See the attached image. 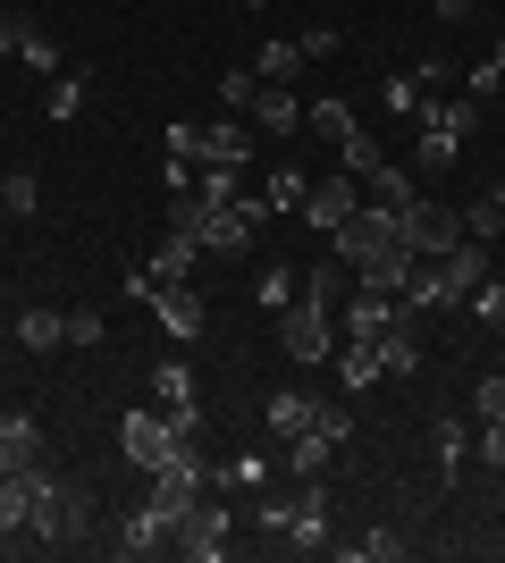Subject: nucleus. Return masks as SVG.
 Listing matches in <instances>:
<instances>
[{
  "label": "nucleus",
  "mask_w": 505,
  "mask_h": 563,
  "mask_svg": "<svg viewBox=\"0 0 505 563\" xmlns=\"http://www.w3.org/2000/svg\"><path fill=\"white\" fill-rule=\"evenodd\" d=\"M34 539H51V547H76L85 530H94V488L85 479H59V471H43L34 479V521H25Z\"/></svg>",
  "instance_id": "f257e3e1"
},
{
  "label": "nucleus",
  "mask_w": 505,
  "mask_h": 563,
  "mask_svg": "<svg viewBox=\"0 0 505 563\" xmlns=\"http://www.w3.org/2000/svg\"><path fill=\"white\" fill-rule=\"evenodd\" d=\"M168 228L194 235L202 253H244L253 219H244V202H202V194H177V202H168Z\"/></svg>",
  "instance_id": "f03ea898"
},
{
  "label": "nucleus",
  "mask_w": 505,
  "mask_h": 563,
  "mask_svg": "<svg viewBox=\"0 0 505 563\" xmlns=\"http://www.w3.org/2000/svg\"><path fill=\"white\" fill-rule=\"evenodd\" d=\"M168 161H194V168H244L253 161V126H237V118H219V126H168Z\"/></svg>",
  "instance_id": "7ed1b4c3"
},
{
  "label": "nucleus",
  "mask_w": 505,
  "mask_h": 563,
  "mask_svg": "<svg viewBox=\"0 0 505 563\" xmlns=\"http://www.w3.org/2000/svg\"><path fill=\"white\" fill-rule=\"evenodd\" d=\"M278 345H287V362H329L337 353V311L312 303V295H295V303L278 311Z\"/></svg>",
  "instance_id": "20e7f679"
},
{
  "label": "nucleus",
  "mask_w": 505,
  "mask_h": 563,
  "mask_svg": "<svg viewBox=\"0 0 505 563\" xmlns=\"http://www.w3.org/2000/svg\"><path fill=\"white\" fill-rule=\"evenodd\" d=\"M329 244H337V261H345V269H354V278H362V269H371V261H380V253H396L405 235H396V211H380V202H362V211L345 219V228H337Z\"/></svg>",
  "instance_id": "39448f33"
},
{
  "label": "nucleus",
  "mask_w": 505,
  "mask_h": 563,
  "mask_svg": "<svg viewBox=\"0 0 505 563\" xmlns=\"http://www.w3.org/2000/svg\"><path fill=\"white\" fill-rule=\"evenodd\" d=\"M202 496H211V463H202V454H194V438H186V446H177L161 471H152V505L177 521L186 505H202Z\"/></svg>",
  "instance_id": "423d86ee"
},
{
  "label": "nucleus",
  "mask_w": 505,
  "mask_h": 563,
  "mask_svg": "<svg viewBox=\"0 0 505 563\" xmlns=\"http://www.w3.org/2000/svg\"><path fill=\"white\" fill-rule=\"evenodd\" d=\"M168 547H186L194 563H219V555H228V505H219V488L168 521Z\"/></svg>",
  "instance_id": "0eeeda50"
},
{
  "label": "nucleus",
  "mask_w": 505,
  "mask_h": 563,
  "mask_svg": "<svg viewBox=\"0 0 505 563\" xmlns=\"http://www.w3.org/2000/svg\"><path fill=\"white\" fill-rule=\"evenodd\" d=\"M396 235H405L413 261H438V253H455V244H463V211H447V202H413V211L396 219Z\"/></svg>",
  "instance_id": "6e6552de"
},
{
  "label": "nucleus",
  "mask_w": 505,
  "mask_h": 563,
  "mask_svg": "<svg viewBox=\"0 0 505 563\" xmlns=\"http://www.w3.org/2000/svg\"><path fill=\"white\" fill-rule=\"evenodd\" d=\"M177 446H186V438H177V421H168V412H127V421H119V454H127L135 471H161Z\"/></svg>",
  "instance_id": "1a4fd4ad"
},
{
  "label": "nucleus",
  "mask_w": 505,
  "mask_h": 563,
  "mask_svg": "<svg viewBox=\"0 0 505 563\" xmlns=\"http://www.w3.org/2000/svg\"><path fill=\"white\" fill-rule=\"evenodd\" d=\"M405 320H421V311L405 295H387V286H354L345 295V336H387V329H405Z\"/></svg>",
  "instance_id": "9d476101"
},
{
  "label": "nucleus",
  "mask_w": 505,
  "mask_h": 563,
  "mask_svg": "<svg viewBox=\"0 0 505 563\" xmlns=\"http://www.w3.org/2000/svg\"><path fill=\"white\" fill-rule=\"evenodd\" d=\"M0 471H18V479H43L51 471V446H43L34 412H0Z\"/></svg>",
  "instance_id": "9b49d317"
},
{
  "label": "nucleus",
  "mask_w": 505,
  "mask_h": 563,
  "mask_svg": "<svg viewBox=\"0 0 505 563\" xmlns=\"http://www.w3.org/2000/svg\"><path fill=\"white\" fill-rule=\"evenodd\" d=\"M354 211H362V177H345V168H337V177H320V186L304 194V219H312V235H337Z\"/></svg>",
  "instance_id": "f8f14e48"
},
{
  "label": "nucleus",
  "mask_w": 505,
  "mask_h": 563,
  "mask_svg": "<svg viewBox=\"0 0 505 563\" xmlns=\"http://www.w3.org/2000/svg\"><path fill=\"white\" fill-rule=\"evenodd\" d=\"M152 311H161V329L177 336V345H194V336H202V295H194L186 278L161 286V295H152Z\"/></svg>",
  "instance_id": "ddd939ff"
},
{
  "label": "nucleus",
  "mask_w": 505,
  "mask_h": 563,
  "mask_svg": "<svg viewBox=\"0 0 505 563\" xmlns=\"http://www.w3.org/2000/svg\"><path fill=\"white\" fill-rule=\"evenodd\" d=\"M362 202H380V211H396V219H405L413 202H421V177H413L405 161H387L380 177H371V186H362Z\"/></svg>",
  "instance_id": "4468645a"
},
{
  "label": "nucleus",
  "mask_w": 505,
  "mask_h": 563,
  "mask_svg": "<svg viewBox=\"0 0 505 563\" xmlns=\"http://www.w3.org/2000/svg\"><path fill=\"white\" fill-rule=\"evenodd\" d=\"M152 396H161V412H194L202 404V387H194V362H152Z\"/></svg>",
  "instance_id": "2eb2a0df"
},
{
  "label": "nucleus",
  "mask_w": 505,
  "mask_h": 563,
  "mask_svg": "<svg viewBox=\"0 0 505 563\" xmlns=\"http://www.w3.org/2000/svg\"><path fill=\"white\" fill-rule=\"evenodd\" d=\"M287 547H304V555H320V547H329V496H320V479L304 488V505H295V521H287Z\"/></svg>",
  "instance_id": "dca6fc26"
},
{
  "label": "nucleus",
  "mask_w": 505,
  "mask_h": 563,
  "mask_svg": "<svg viewBox=\"0 0 505 563\" xmlns=\"http://www.w3.org/2000/svg\"><path fill=\"white\" fill-rule=\"evenodd\" d=\"M161 547H168V514L161 505H135L119 521V555H161Z\"/></svg>",
  "instance_id": "f3484780"
},
{
  "label": "nucleus",
  "mask_w": 505,
  "mask_h": 563,
  "mask_svg": "<svg viewBox=\"0 0 505 563\" xmlns=\"http://www.w3.org/2000/svg\"><path fill=\"white\" fill-rule=\"evenodd\" d=\"M253 126H262V135H287V126H304V101H295L287 85H262V93H253Z\"/></svg>",
  "instance_id": "a211bd4d"
},
{
  "label": "nucleus",
  "mask_w": 505,
  "mask_h": 563,
  "mask_svg": "<svg viewBox=\"0 0 505 563\" xmlns=\"http://www.w3.org/2000/svg\"><path fill=\"white\" fill-rule=\"evenodd\" d=\"M211 488H219V496H262V488H270V463L244 446L237 463H219V471H211Z\"/></svg>",
  "instance_id": "6ab92c4d"
},
{
  "label": "nucleus",
  "mask_w": 505,
  "mask_h": 563,
  "mask_svg": "<svg viewBox=\"0 0 505 563\" xmlns=\"http://www.w3.org/2000/svg\"><path fill=\"white\" fill-rule=\"evenodd\" d=\"M329 362H337V378H345V387H371V378H380V336H345Z\"/></svg>",
  "instance_id": "aec40b11"
},
{
  "label": "nucleus",
  "mask_w": 505,
  "mask_h": 563,
  "mask_svg": "<svg viewBox=\"0 0 505 563\" xmlns=\"http://www.w3.org/2000/svg\"><path fill=\"white\" fill-rule=\"evenodd\" d=\"M262 421H270V438H304V429H312V396H295V387H278V396L262 404Z\"/></svg>",
  "instance_id": "412c9836"
},
{
  "label": "nucleus",
  "mask_w": 505,
  "mask_h": 563,
  "mask_svg": "<svg viewBox=\"0 0 505 563\" xmlns=\"http://www.w3.org/2000/svg\"><path fill=\"white\" fill-rule=\"evenodd\" d=\"M18 345L25 353H59L68 345V311H18Z\"/></svg>",
  "instance_id": "4be33fe9"
},
{
  "label": "nucleus",
  "mask_w": 505,
  "mask_h": 563,
  "mask_svg": "<svg viewBox=\"0 0 505 563\" xmlns=\"http://www.w3.org/2000/svg\"><path fill=\"white\" fill-rule=\"evenodd\" d=\"M463 135H447V126H421V143H413V177H438V168H455Z\"/></svg>",
  "instance_id": "5701e85b"
},
{
  "label": "nucleus",
  "mask_w": 505,
  "mask_h": 563,
  "mask_svg": "<svg viewBox=\"0 0 505 563\" xmlns=\"http://www.w3.org/2000/svg\"><path fill=\"white\" fill-rule=\"evenodd\" d=\"M380 371H387V378H413V371H421V336H413V320L380 336Z\"/></svg>",
  "instance_id": "b1692460"
},
{
  "label": "nucleus",
  "mask_w": 505,
  "mask_h": 563,
  "mask_svg": "<svg viewBox=\"0 0 505 563\" xmlns=\"http://www.w3.org/2000/svg\"><path fill=\"white\" fill-rule=\"evenodd\" d=\"M194 253H202V244L168 228V235H161V253H152V278H161V286H177V278H186V269H194Z\"/></svg>",
  "instance_id": "393cba45"
},
{
  "label": "nucleus",
  "mask_w": 505,
  "mask_h": 563,
  "mask_svg": "<svg viewBox=\"0 0 505 563\" xmlns=\"http://www.w3.org/2000/svg\"><path fill=\"white\" fill-rule=\"evenodd\" d=\"M304 194H312V177H304V168H270L262 202H270V219H278V211H304Z\"/></svg>",
  "instance_id": "a878e982"
},
{
  "label": "nucleus",
  "mask_w": 505,
  "mask_h": 563,
  "mask_svg": "<svg viewBox=\"0 0 505 563\" xmlns=\"http://www.w3.org/2000/svg\"><path fill=\"white\" fill-rule=\"evenodd\" d=\"M25 521H34V479L0 471V530H25Z\"/></svg>",
  "instance_id": "bb28decb"
},
{
  "label": "nucleus",
  "mask_w": 505,
  "mask_h": 563,
  "mask_svg": "<svg viewBox=\"0 0 505 563\" xmlns=\"http://www.w3.org/2000/svg\"><path fill=\"white\" fill-rule=\"evenodd\" d=\"M329 438H320V429H304V438H287V471H304V479H320V471H329Z\"/></svg>",
  "instance_id": "cd10ccee"
},
{
  "label": "nucleus",
  "mask_w": 505,
  "mask_h": 563,
  "mask_svg": "<svg viewBox=\"0 0 505 563\" xmlns=\"http://www.w3.org/2000/svg\"><path fill=\"white\" fill-rule=\"evenodd\" d=\"M253 76H262V85H295V76H304V51H295V43H270L262 59H253Z\"/></svg>",
  "instance_id": "c85d7f7f"
},
{
  "label": "nucleus",
  "mask_w": 505,
  "mask_h": 563,
  "mask_svg": "<svg viewBox=\"0 0 505 563\" xmlns=\"http://www.w3.org/2000/svg\"><path fill=\"white\" fill-rule=\"evenodd\" d=\"M463 235H472V244L505 235V202H497V194H481V202H463Z\"/></svg>",
  "instance_id": "c756f323"
},
{
  "label": "nucleus",
  "mask_w": 505,
  "mask_h": 563,
  "mask_svg": "<svg viewBox=\"0 0 505 563\" xmlns=\"http://www.w3.org/2000/svg\"><path fill=\"white\" fill-rule=\"evenodd\" d=\"M337 152H345V177H362V186H371V177H380V168H387V152H380V143H371V135H345V143H337Z\"/></svg>",
  "instance_id": "7c9ffc66"
},
{
  "label": "nucleus",
  "mask_w": 505,
  "mask_h": 563,
  "mask_svg": "<svg viewBox=\"0 0 505 563\" xmlns=\"http://www.w3.org/2000/svg\"><path fill=\"white\" fill-rule=\"evenodd\" d=\"M463 463H472V429H463V421H438V471L455 479Z\"/></svg>",
  "instance_id": "2f4dec72"
},
{
  "label": "nucleus",
  "mask_w": 505,
  "mask_h": 563,
  "mask_svg": "<svg viewBox=\"0 0 505 563\" xmlns=\"http://www.w3.org/2000/svg\"><path fill=\"white\" fill-rule=\"evenodd\" d=\"M304 118H312V126H320V135H329V143H345V135H354V110H345V101H337V93H320V101H312V110H304Z\"/></svg>",
  "instance_id": "473e14b6"
},
{
  "label": "nucleus",
  "mask_w": 505,
  "mask_h": 563,
  "mask_svg": "<svg viewBox=\"0 0 505 563\" xmlns=\"http://www.w3.org/2000/svg\"><path fill=\"white\" fill-rule=\"evenodd\" d=\"M34 202H43L34 168H9V177H0V211H34Z\"/></svg>",
  "instance_id": "72a5a7b5"
},
{
  "label": "nucleus",
  "mask_w": 505,
  "mask_h": 563,
  "mask_svg": "<svg viewBox=\"0 0 505 563\" xmlns=\"http://www.w3.org/2000/svg\"><path fill=\"white\" fill-rule=\"evenodd\" d=\"M312 429L329 446H345V438H354V404H312Z\"/></svg>",
  "instance_id": "f704fd0d"
},
{
  "label": "nucleus",
  "mask_w": 505,
  "mask_h": 563,
  "mask_svg": "<svg viewBox=\"0 0 505 563\" xmlns=\"http://www.w3.org/2000/svg\"><path fill=\"white\" fill-rule=\"evenodd\" d=\"M295 295H304V278H295L287 261H278V269H262V303H270V311H287Z\"/></svg>",
  "instance_id": "c9c22d12"
},
{
  "label": "nucleus",
  "mask_w": 505,
  "mask_h": 563,
  "mask_svg": "<svg viewBox=\"0 0 505 563\" xmlns=\"http://www.w3.org/2000/svg\"><path fill=\"white\" fill-rule=\"evenodd\" d=\"M472 320L505 329V278H481V286H472Z\"/></svg>",
  "instance_id": "e433bc0d"
},
{
  "label": "nucleus",
  "mask_w": 505,
  "mask_h": 563,
  "mask_svg": "<svg viewBox=\"0 0 505 563\" xmlns=\"http://www.w3.org/2000/svg\"><path fill=\"white\" fill-rule=\"evenodd\" d=\"M304 295H312V303H345V261H337V269H312V278H304Z\"/></svg>",
  "instance_id": "4c0bfd02"
},
{
  "label": "nucleus",
  "mask_w": 505,
  "mask_h": 563,
  "mask_svg": "<svg viewBox=\"0 0 505 563\" xmlns=\"http://www.w3.org/2000/svg\"><path fill=\"white\" fill-rule=\"evenodd\" d=\"M18 59H25V68H59V43H51L43 25H25V43H18Z\"/></svg>",
  "instance_id": "58836bf2"
},
{
  "label": "nucleus",
  "mask_w": 505,
  "mask_h": 563,
  "mask_svg": "<svg viewBox=\"0 0 505 563\" xmlns=\"http://www.w3.org/2000/svg\"><path fill=\"white\" fill-rule=\"evenodd\" d=\"M253 93H262V76H244V68L219 76V101H228V110H253Z\"/></svg>",
  "instance_id": "ea45409f"
},
{
  "label": "nucleus",
  "mask_w": 505,
  "mask_h": 563,
  "mask_svg": "<svg viewBox=\"0 0 505 563\" xmlns=\"http://www.w3.org/2000/svg\"><path fill=\"white\" fill-rule=\"evenodd\" d=\"M287 521H295L287 496H262V505H253V530H270V539H287Z\"/></svg>",
  "instance_id": "a19ab883"
},
{
  "label": "nucleus",
  "mask_w": 505,
  "mask_h": 563,
  "mask_svg": "<svg viewBox=\"0 0 505 563\" xmlns=\"http://www.w3.org/2000/svg\"><path fill=\"white\" fill-rule=\"evenodd\" d=\"M472 412H481V421H505V371H497V378H481V387H472Z\"/></svg>",
  "instance_id": "79ce46f5"
},
{
  "label": "nucleus",
  "mask_w": 505,
  "mask_h": 563,
  "mask_svg": "<svg viewBox=\"0 0 505 563\" xmlns=\"http://www.w3.org/2000/svg\"><path fill=\"white\" fill-rule=\"evenodd\" d=\"M85 110V76H59V85H51V118H76Z\"/></svg>",
  "instance_id": "37998d69"
},
{
  "label": "nucleus",
  "mask_w": 505,
  "mask_h": 563,
  "mask_svg": "<svg viewBox=\"0 0 505 563\" xmlns=\"http://www.w3.org/2000/svg\"><path fill=\"white\" fill-rule=\"evenodd\" d=\"M337 43H345L337 25H312V34H295V51H304V59H337Z\"/></svg>",
  "instance_id": "c03bdc74"
},
{
  "label": "nucleus",
  "mask_w": 505,
  "mask_h": 563,
  "mask_svg": "<svg viewBox=\"0 0 505 563\" xmlns=\"http://www.w3.org/2000/svg\"><path fill=\"white\" fill-rule=\"evenodd\" d=\"M472 454H481V463H497V471H505V421H481V438H472Z\"/></svg>",
  "instance_id": "a18cd8bd"
},
{
  "label": "nucleus",
  "mask_w": 505,
  "mask_h": 563,
  "mask_svg": "<svg viewBox=\"0 0 505 563\" xmlns=\"http://www.w3.org/2000/svg\"><path fill=\"white\" fill-rule=\"evenodd\" d=\"M497 85H505V68H497V59H481V68L463 76V93H472V101H488V93H497Z\"/></svg>",
  "instance_id": "49530a36"
},
{
  "label": "nucleus",
  "mask_w": 505,
  "mask_h": 563,
  "mask_svg": "<svg viewBox=\"0 0 505 563\" xmlns=\"http://www.w3.org/2000/svg\"><path fill=\"white\" fill-rule=\"evenodd\" d=\"M68 345H101V311H68Z\"/></svg>",
  "instance_id": "de8ad7c7"
},
{
  "label": "nucleus",
  "mask_w": 505,
  "mask_h": 563,
  "mask_svg": "<svg viewBox=\"0 0 505 563\" xmlns=\"http://www.w3.org/2000/svg\"><path fill=\"white\" fill-rule=\"evenodd\" d=\"M25 25H34L25 9H0V51H18V43H25Z\"/></svg>",
  "instance_id": "09e8293b"
},
{
  "label": "nucleus",
  "mask_w": 505,
  "mask_h": 563,
  "mask_svg": "<svg viewBox=\"0 0 505 563\" xmlns=\"http://www.w3.org/2000/svg\"><path fill=\"white\" fill-rule=\"evenodd\" d=\"M430 9H438V18H447V25H463V18H472V9H481V0H430Z\"/></svg>",
  "instance_id": "8fccbe9b"
},
{
  "label": "nucleus",
  "mask_w": 505,
  "mask_h": 563,
  "mask_svg": "<svg viewBox=\"0 0 505 563\" xmlns=\"http://www.w3.org/2000/svg\"><path fill=\"white\" fill-rule=\"evenodd\" d=\"M497 68H505V43H497Z\"/></svg>",
  "instance_id": "3c124183"
},
{
  "label": "nucleus",
  "mask_w": 505,
  "mask_h": 563,
  "mask_svg": "<svg viewBox=\"0 0 505 563\" xmlns=\"http://www.w3.org/2000/svg\"><path fill=\"white\" fill-rule=\"evenodd\" d=\"M497 202H505V186H497Z\"/></svg>",
  "instance_id": "603ef678"
},
{
  "label": "nucleus",
  "mask_w": 505,
  "mask_h": 563,
  "mask_svg": "<svg viewBox=\"0 0 505 563\" xmlns=\"http://www.w3.org/2000/svg\"><path fill=\"white\" fill-rule=\"evenodd\" d=\"M497 336H505V329H497Z\"/></svg>",
  "instance_id": "864d4df0"
}]
</instances>
